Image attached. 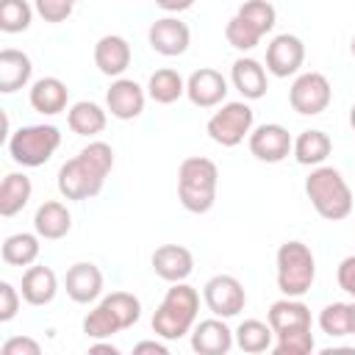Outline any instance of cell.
I'll use <instances>...</instances> for the list:
<instances>
[{"instance_id": "obj_1", "label": "cell", "mask_w": 355, "mask_h": 355, "mask_svg": "<svg viewBox=\"0 0 355 355\" xmlns=\"http://www.w3.org/2000/svg\"><path fill=\"white\" fill-rule=\"evenodd\" d=\"M114 169V147L108 141H89L75 158L64 161L55 178L64 200H92L103 191L108 172Z\"/></svg>"}, {"instance_id": "obj_2", "label": "cell", "mask_w": 355, "mask_h": 355, "mask_svg": "<svg viewBox=\"0 0 355 355\" xmlns=\"http://www.w3.org/2000/svg\"><path fill=\"white\" fill-rule=\"evenodd\" d=\"M200 313V294L186 280L172 283L153 313V333L164 341H178L191 333Z\"/></svg>"}, {"instance_id": "obj_3", "label": "cell", "mask_w": 355, "mask_h": 355, "mask_svg": "<svg viewBox=\"0 0 355 355\" xmlns=\"http://www.w3.org/2000/svg\"><path fill=\"white\" fill-rule=\"evenodd\" d=\"M219 166L205 155H189L178 166V200L189 214H208L216 202Z\"/></svg>"}, {"instance_id": "obj_4", "label": "cell", "mask_w": 355, "mask_h": 355, "mask_svg": "<svg viewBox=\"0 0 355 355\" xmlns=\"http://www.w3.org/2000/svg\"><path fill=\"white\" fill-rule=\"evenodd\" d=\"M305 197L327 222H341L352 211V189L336 166H313L305 178Z\"/></svg>"}, {"instance_id": "obj_5", "label": "cell", "mask_w": 355, "mask_h": 355, "mask_svg": "<svg viewBox=\"0 0 355 355\" xmlns=\"http://www.w3.org/2000/svg\"><path fill=\"white\" fill-rule=\"evenodd\" d=\"M277 266V288L283 297H305L316 280V258L308 244L291 239L277 247L275 255Z\"/></svg>"}, {"instance_id": "obj_6", "label": "cell", "mask_w": 355, "mask_h": 355, "mask_svg": "<svg viewBox=\"0 0 355 355\" xmlns=\"http://www.w3.org/2000/svg\"><path fill=\"white\" fill-rule=\"evenodd\" d=\"M61 147V130L55 125H22L8 136V155L19 166H42Z\"/></svg>"}, {"instance_id": "obj_7", "label": "cell", "mask_w": 355, "mask_h": 355, "mask_svg": "<svg viewBox=\"0 0 355 355\" xmlns=\"http://www.w3.org/2000/svg\"><path fill=\"white\" fill-rule=\"evenodd\" d=\"M252 125H255V111L244 100H233V103H222L219 111L211 114V119L205 122V133L219 147H236L252 133Z\"/></svg>"}, {"instance_id": "obj_8", "label": "cell", "mask_w": 355, "mask_h": 355, "mask_svg": "<svg viewBox=\"0 0 355 355\" xmlns=\"http://www.w3.org/2000/svg\"><path fill=\"white\" fill-rule=\"evenodd\" d=\"M202 300H205V305H208V311L214 316L233 319V316H239L244 311L247 291H244L239 277H233V275H214L202 286Z\"/></svg>"}, {"instance_id": "obj_9", "label": "cell", "mask_w": 355, "mask_h": 355, "mask_svg": "<svg viewBox=\"0 0 355 355\" xmlns=\"http://www.w3.org/2000/svg\"><path fill=\"white\" fill-rule=\"evenodd\" d=\"M330 100H333V89L322 72H302L294 78V83L288 89V103L302 116L322 114L330 105Z\"/></svg>"}, {"instance_id": "obj_10", "label": "cell", "mask_w": 355, "mask_h": 355, "mask_svg": "<svg viewBox=\"0 0 355 355\" xmlns=\"http://www.w3.org/2000/svg\"><path fill=\"white\" fill-rule=\"evenodd\" d=\"M247 144H250V153L263 161V164H280L291 155V147H294V139L291 133L277 125V122H266V125H258L252 128V133L247 136Z\"/></svg>"}, {"instance_id": "obj_11", "label": "cell", "mask_w": 355, "mask_h": 355, "mask_svg": "<svg viewBox=\"0 0 355 355\" xmlns=\"http://www.w3.org/2000/svg\"><path fill=\"white\" fill-rule=\"evenodd\" d=\"M305 61V44L294 33H277L266 44V72L275 78H291Z\"/></svg>"}, {"instance_id": "obj_12", "label": "cell", "mask_w": 355, "mask_h": 355, "mask_svg": "<svg viewBox=\"0 0 355 355\" xmlns=\"http://www.w3.org/2000/svg\"><path fill=\"white\" fill-rule=\"evenodd\" d=\"M227 80L219 69L211 67H200L186 78V97L191 100V105L197 108H216L225 103L227 97Z\"/></svg>"}, {"instance_id": "obj_13", "label": "cell", "mask_w": 355, "mask_h": 355, "mask_svg": "<svg viewBox=\"0 0 355 355\" xmlns=\"http://www.w3.org/2000/svg\"><path fill=\"white\" fill-rule=\"evenodd\" d=\"M147 42L150 47L158 53V55H166V58H175V55H183L191 44V31L186 22H180L178 17H161L150 25L147 31Z\"/></svg>"}, {"instance_id": "obj_14", "label": "cell", "mask_w": 355, "mask_h": 355, "mask_svg": "<svg viewBox=\"0 0 355 355\" xmlns=\"http://www.w3.org/2000/svg\"><path fill=\"white\" fill-rule=\"evenodd\" d=\"M144 103H147V92L136 80H130V78H114L111 86H108V92H105V108H108V114L114 119H122V122L141 116Z\"/></svg>"}, {"instance_id": "obj_15", "label": "cell", "mask_w": 355, "mask_h": 355, "mask_svg": "<svg viewBox=\"0 0 355 355\" xmlns=\"http://www.w3.org/2000/svg\"><path fill=\"white\" fill-rule=\"evenodd\" d=\"M103 286H105V277H103L100 266L92 263V261H78L67 269L64 288H67V297L78 305L97 302L100 294H103Z\"/></svg>"}, {"instance_id": "obj_16", "label": "cell", "mask_w": 355, "mask_h": 355, "mask_svg": "<svg viewBox=\"0 0 355 355\" xmlns=\"http://www.w3.org/2000/svg\"><path fill=\"white\" fill-rule=\"evenodd\" d=\"M189 336H191V349L197 355H227L236 344V336L225 324L222 316H211V319L197 322Z\"/></svg>"}, {"instance_id": "obj_17", "label": "cell", "mask_w": 355, "mask_h": 355, "mask_svg": "<svg viewBox=\"0 0 355 355\" xmlns=\"http://www.w3.org/2000/svg\"><path fill=\"white\" fill-rule=\"evenodd\" d=\"M150 263H153V272L166 283H180L194 272V255L183 244H161V247H155Z\"/></svg>"}, {"instance_id": "obj_18", "label": "cell", "mask_w": 355, "mask_h": 355, "mask_svg": "<svg viewBox=\"0 0 355 355\" xmlns=\"http://www.w3.org/2000/svg\"><path fill=\"white\" fill-rule=\"evenodd\" d=\"M130 44L125 36L119 33H105L97 39L94 44V67L105 75V78H122L125 69L130 67Z\"/></svg>"}, {"instance_id": "obj_19", "label": "cell", "mask_w": 355, "mask_h": 355, "mask_svg": "<svg viewBox=\"0 0 355 355\" xmlns=\"http://www.w3.org/2000/svg\"><path fill=\"white\" fill-rule=\"evenodd\" d=\"M230 83L233 89L244 97V100H261L269 89V78H266V67L250 55H241L233 61L230 67Z\"/></svg>"}, {"instance_id": "obj_20", "label": "cell", "mask_w": 355, "mask_h": 355, "mask_svg": "<svg viewBox=\"0 0 355 355\" xmlns=\"http://www.w3.org/2000/svg\"><path fill=\"white\" fill-rule=\"evenodd\" d=\"M28 103L33 111L44 114V116H55L67 108L69 103V89L61 78L55 75H44L39 80L31 83V92H28Z\"/></svg>"}, {"instance_id": "obj_21", "label": "cell", "mask_w": 355, "mask_h": 355, "mask_svg": "<svg viewBox=\"0 0 355 355\" xmlns=\"http://www.w3.org/2000/svg\"><path fill=\"white\" fill-rule=\"evenodd\" d=\"M266 322L272 324L275 336L288 330H311V308L302 302V297H283L269 305Z\"/></svg>"}, {"instance_id": "obj_22", "label": "cell", "mask_w": 355, "mask_h": 355, "mask_svg": "<svg viewBox=\"0 0 355 355\" xmlns=\"http://www.w3.org/2000/svg\"><path fill=\"white\" fill-rule=\"evenodd\" d=\"M33 230L44 241H58L72 230V214L61 200H44L33 214Z\"/></svg>"}, {"instance_id": "obj_23", "label": "cell", "mask_w": 355, "mask_h": 355, "mask_svg": "<svg viewBox=\"0 0 355 355\" xmlns=\"http://www.w3.org/2000/svg\"><path fill=\"white\" fill-rule=\"evenodd\" d=\"M19 291H22V300L28 305H36V308L50 305L55 300V294H58V277H55V272L50 266H28L22 272Z\"/></svg>"}, {"instance_id": "obj_24", "label": "cell", "mask_w": 355, "mask_h": 355, "mask_svg": "<svg viewBox=\"0 0 355 355\" xmlns=\"http://www.w3.org/2000/svg\"><path fill=\"white\" fill-rule=\"evenodd\" d=\"M33 75V64L31 55L14 47L0 50V92L3 94H14L19 89H25L31 83Z\"/></svg>"}, {"instance_id": "obj_25", "label": "cell", "mask_w": 355, "mask_h": 355, "mask_svg": "<svg viewBox=\"0 0 355 355\" xmlns=\"http://www.w3.org/2000/svg\"><path fill=\"white\" fill-rule=\"evenodd\" d=\"M105 122H108V108H103L94 100H78L67 108V125L78 136L92 139L105 130Z\"/></svg>"}, {"instance_id": "obj_26", "label": "cell", "mask_w": 355, "mask_h": 355, "mask_svg": "<svg viewBox=\"0 0 355 355\" xmlns=\"http://www.w3.org/2000/svg\"><path fill=\"white\" fill-rule=\"evenodd\" d=\"M330 153H333V141L324 130H302L291 147V155L302 166H322Z\"/></svg>"}, {"instance_id": "obj_27", "label": "cell", "mask_w": 355, "mask_h": 355, "mask_svg": "<svg viewBox=\"0 0 355 355\" xmlns=\"http://www.w3.org/2000/svg\"><path fill=\"white\" fill-rule=\"evenodd\" d=\"M33 194V183L25 172H8L0 183V214L3 216H17Z\"/></svg>"}, {"instance_id": "obj_28", "label": "cell", "mask_w": 355, "mask_h": 355, "mask_svg": "<svg viewBox=\"0 0 355 355\" xmlns=\"http://www.w3.org/2000/svg\"><path fill=\"white\" fill-rule=\"evenodd\" d=\"M39 233H11L3 239V247H0V255L8 266H33L39 252H42V244H39Z\"/></svg>"}, {"instance_id": "obj_29", "label": "cell", "mask_w": 355, "mask_h": 355, "mask_svg": "<svg viewBox=\"0 0 355 355\" xmlns=\"http://www.w3.org/2000/svg\"><path fill=\"white\" fill-rule=\"evenodd\" d=\"M183 94H186V80H183L180 72L172 69V67L155 69V72L150 75V80H147V97L155 100L158 105H172V103H178Z\"/></svg>"}, {"instance_id": "obj_30", "label": "cell", "mask_w": 355, "mask_h": 355, "mask_svg": "<svg viewBox=\"0 0 355 355\" xmlns=\"http://www.w3.org/2000/svg\"><path fill=\"white\" fill-rule=\"evenodd\" d=\"M233 336H236V347L250 355H258L275 347V330L269 322H261V319H244L233 330Z\"/></svg>"}, {"instance_id": "obj_31", "label": "cell", "mask_w": 355, "mask_h": 355, "mask_svg": "<svg viewBox=\"0 0 355 355\" xmlns=\"http://www.w3.org/2000/svg\"><path fill=\"white\" fill-rule=\"evenodd\" d=\"M319 327L330 338H344L355 333V302H327L319 311Z\"/></svg>"}, {"instance_id": "obj_32", "label": "cell", "mask_w": 355, "mask_h": 355, "mask_svg": "<svg viewBox=\"0 0 355 355\" xmlns=\"http://www.w3.org/2000/svg\"><path fill=\"white\" fill-rule=\"evenodd\" d=\"M33 6L28 0H0V31L3 33H22L33 22Z\"/></svg>"}, {"instance_id": "obj_33", "label": "cell", "mask_w": 355, "mask_h": 355, "mask_svg": "<svg viewBox=\"0 0 355 355\" xmlns=\"http://www.w3.org/2000/svg\"><path fill=\"white\" fill-rule=\"evenodd\" d=\"M119 322L116 316L111 313V308L100 300L86 316H83V333L92 338V341H100V338H111L114 333H119Z\"/></svg>"}, {"instance_id": "obj_34", "label": "cell", "mask_w": 355, "mask_h": 355, "mask_svg": "<svg viewBox=\"0 0 355 355\" xmlns=\"http://www.w3.org/2000/svg\"><path fill=\"white\" fill-rule=\"evenodd\" d=\"M103 302L111 308V313L116 316L119 327L128 330L141 319V300L130 291H111L108 297H103Z\"/></svg>"}, {"instance_id": "obj_35", "label": "cell", "mask_w": 355, "mask_h": 355, "mask_svg": "<svg viewBox=\"0 0 355 355\" xmlns=\"http://www.w3.org/2000/svg\"><path fill=\"white\" fill-rule=\"evenodd\" d=\"M236 14L241 19H247L261 36H266L275 28V22H277V11H275V6L269 0H247V3L239 6Z\"/></svg>"}, {"instance_id": "obj_36", "label": "cell", "mask_w": 355, "mask_h": 355, "mask_svg": "<svg viewBox=\"0 0 355 355\" xmlns=\"http://www.w3.org/2000/svg\"><path fill=\"white\" fill-rule=\"evenodd\" d=\"M225 39H227V44L230 47H236V50H241V53H250L252 47H258V42L263 39L247 19H241L239 14H233L230 19H227V25H225Z\"/></svg>"}, {"instance_id": "obj_37", "label": "cell", "mask_w": 355, "mask_h": 355, "mask_svg": "<svg viewBox=\"0 0 355 355\" xmlns=\"http://www.w3.org/2000/svg\"><path fill=\"white\" fill-rule=\"evenodd\" d=\"M316 341L311 330H288V333H277L275 336V352L277 355H308L313 352Z\"/></svg>"}, {"instance_id": "obj_38", "label": "cell", "mask_w": 355, "mask_h": 355, "mask_svg": "<svg viewBox=\"0 0 355 355\" xmlns=\"http://www.w3.org/2000/svg\"><path fill=\"white\" fill-rule=\"evenodd\" d=\"M72 6H75V3H69V0H33L36 14H39L44 22H53V25L69 19V17H72Z\"/></svg>"}, {"instance_id": "obj_39", "label": "cell", "mask_w": 355, "mask_h": 355, "mask_svg": "<svg viewBox=\"0 0 355 355\" xmlns=\"http://www.w3.org/2000/svg\"><path fill=\"white\" fill-rule=\"evenodd\" d=\"M22 291H17L8 280H0V322H11L19 311Z\"/></svg>"}, {"instance_id": "obj_40", "label": "cell", "mask_w": 355, "mask_h": 355, "mask_svg": "<svg viewBox=\"0 0 355 355\" xmlns=\"http://www.w3.org/2000/svg\"><path fill=\"white\" fill-rule=\"evenodd\" d=\"M3 355H42V344L31 336H11L3 347H0Z\"/></svg>"}, {"instance_id": "obj_41", "label": "cell", "mask_w": 355, "mask_h": 355, "mask_svg": "<svg viewBox=\"0 0 355 355\" xmlns=\"http://www.w3.org/2000/svg\"><path fill=\"white\" fill-rule=\"evenodd\" d=\"M336 280H338V288L355 302V255H347V258L338 263Z\"/></svg>"}, {"instance_id": "obj_42", "label": "cell", "mask_w": 355, "mask_h": 355, "mask_svg": "<svg viewBox=\"0 0 355 355\" xmlns=\"http://www.w3.org/2000/svg\"><path fill=\"white\" fill-rule=\"evenodd\" d=\"M133 352H136V355H141V352H155V355H169V347H166L164 341H139V344L133 347Z\"/></svg>"}, {"instance_id": "obj_43", "label": "cell", "mask_w": 355, "mask_h": 355, "mask_svg": "<svg viewBox=\"0 0 355 355\" xmlns=\"http://www.w3.org/2000/svg\"><path fill=\"white\" fill-rule=\"evenodd\" d=\"M155 6L164 8V11H169V14H180V11L191 8L194 0H155Z\"/></svg>"}, {"instance_id": "obj_44", "label": "cell", "mask_w": 355, "mask_h": 355, "mask_svg": "<svg viewBox=\"0 0 355 355\" xmlns=\"http://www.w3.org/2000/svg\"><path fill=\"white\" fill-rule=\"evenodd\" d=\"M89 352H111V355H119V349H116L114 344H103V338H100V341H94V344L89 347Z\"/></svg>"}, {"instance_id": "obj_45", "label": "cell", "mask_w": 355, "mask_h": 355, "mask_svg": "<svg viewBox=\"0 0 355 355\" xmlns=\"http://www.w3.org/2000/svg\"><path fill=\"white\" fill-rule=\"evenodd\" d=\"M349 125H352V130H355V105L349 108Z\"/></svg>"}, {"instance_id": "obj_46", "label": "cell", "mask_w": 355, "mask_h": 355, "mask_svg": "<svg viewBox=\"0 0 355 355\" xmlns=\"http://www.w3.org/2000/svg\"><path fill=\"white\" fill-rule=\"evenodd\" d=\"M349 53H352V58H355V36H352V42H349Z\"/></svg>"}, {"instance_id": "obj_47", "label": "cell", "mask_w": 355, "mask_h": 355, "mask_svg": "<svg viewBox=\"0 0 355 355\" xmlns=\"http://www.w3.org/2000/svg\"><path fill=\"white\" fill-rule=\"evenodd\" d=\"M69 3H80V0H69Z\"/></svg>"}, {"instance_id": "obj_48", "label": "cell", "mask_w": 355, "mask_h": 355, "mask_svg": "<svg viewBox=\"0 0 355 355\" xmlns=\"http://www.w3.org/2000/svg\"><path fill=\"white\" fill-rule=\"evenodd\" d=\"M352 336H355V333H352Z\"/></svg>"}]
</instances>
